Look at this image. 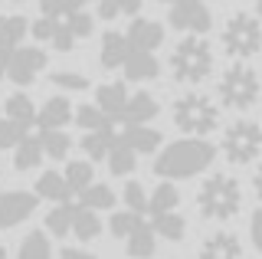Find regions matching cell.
Segmentation results:
<instances>
[{"mask_svg":"<svg viewBox=\"0 0 262 259\" xmlns=\"http://www.w3.org/2000/svg\"><path fill=\"white\" fill-rule=\"evenodd\" d=\"M92 30L89 0H39V17L30 23L33 39L49 43L56 53H72V46L92 36Z\"/></svg>","mask_w":262,"mask_h":259,"instance_id":"1","label":"cell"},{"mask_svg":"<svg viewBox=\"0 0 262 259\" xmlns=\"http://www.w3.org/2000/svg\"><path fill=\"white\" fill-rule=\"evenodd\" d=\"M216 158V148L207 138L187 135L180 141H170L167 148L154 158V174L164 181H184V177H196L203 174Z\"/></svg>","mask_w":262,"mask_h":259,"instance_id":"2","label":"cell"},{"mask_svg":"<svg viewBox=\"0 0 262 259\" xmlns=\"http://www.w3.org/2000/svg\"><path fill=\"white\" fill-rule=\"evenodd\" d=\"M196 207L203 220H233L243 207L239 181L229 174H210L196 190Z\"/></svg>","mask_w":262,"mask_h":259,"instance_id":"3","label":"cell"},{"mask_svg":"<svg viewBox=\"0 0 262 259\" xmlns=\"http://www.w3.org/2000/svg\"><path fill=\"white\" fill-rule=\"evenodd\" d=\"M170 72H174L177 82L196 85L213 72V50L203 36L187 33L180 43L170 50Z\"/></svg>","mask_w":262,"mask_h":259,"instance_id":"4","label":"cell"},{"mask_svg":"<svg viewBox=\"0 0 262 259\" xmlns=\"http://www.w3.org/2000/svg\"><path fill=\"white\" fill-rule=\"evenodd\" d=\"M259 92H262V82H259V72L246 62H233L216 82V95H220V105L223 109H233V112H246L259 102Z\"/></svg>","mask_w":262,"mask_h":259,"instance_id":"5","label":"cell"},{"mask_svg":"<svg viewBox=\"0 0 262 259\" xmlns=\"http://www.w3.org/2000/svg\"><path fill=\"white\" fill-rule=\"evenodd\" d=\"M174 125L187 135H196V138H207L213 128L220 125V109L210 95H200V92H187L174 102Z\"/></svg>","mask_w":262,"mask_h":259,"instance_id":"6","label":"cell"},{"mask_svg":"<svg viewBox=\"0 0 262 259\" xmlns=\"http://www.w3.org/2000/svg\"><path fill=\"white\" fill-rule=\"evenodd\" d=\"M223 53L229 59H249L262 50V27L252 13H233L220 33Z\"/></svg>","mask_w":262,"mask_h":259,"instance_id":"7","label":"cell"},{"mask_svg":"<svg viewBox=\"0 0 262 259\" xmlns=\"http://www.w3.org/2000/svg\"><path fill=\"white\" fill-rule=\"evenodd\" d=\"M220 148H223L229 164H252V161L259 158V151H262V128L256 121H246V118L233 121V125L223 132Z\"/></svg>","mask_w":262,"mask_h":259,"instance_id":"8","label":"cell"},{"mask_svg":"<svg viewBox=\"0 0 262 259\" xmlns=\"http://www.w3.org/2000/svg\"><path fill=\"white\" fill-rule=\"evenodd\" d=\"M46 62H49V56L46 50H39V46H16V50L7 53V79L10 82H16L20 89H27L36 82V76L46 69Z\"/></svg>","mask_w":262,"mask_h":259,"instance_id":"9","label":"cell"},{"mask_svg":"<svg viewBox=\"0 0 262 259\" xmlns=\"http://www.w3.org/2000/svg\"><path fill=\"white\" fill-rule=\"evenodd\" d=\"M167 23L174 30H180V33L203 36V33H210L213 17H210V10H207V0H174V4H170Z\"/></svg>","mask_w":262,"mask_h":259,"instance_id":"10","label":"cell"},{"mask_svg":"<svg viewBox=\"0 0 262 259\" xmlns=\"http://www.w3.org/2000/svg\"><path fill=\"white\" fill-rule=\"evenodd\" d=\"M36 204L39 197L30 190H4L0 193V230H10V226H20L23 220H30Z\"/></svg>","mask_w":262,"mask_h":259,"instance_id":"11","label":"cell"},{"mask_svg":"<svg viewBox=\"0 0 262 259\" xmlns=\"http://www.w3.org/2000/svg\"><path fill=\"white\" fill-rule=\"evenodd\" d=\"M196 259H243V243L236 233L229 230H216L200 243V253Z\"/></svg>","mask_w":262,"mask_h":259,"instance_id":"12","label":"cell"},{"mask_svg":"<svg viewBox=\"0 0 262 259\" xmlns=\"http://www.w3.org/2000/svg\"><path fill=\"white\" fill-rule=\"evenodd\" d=\"M118 141L128 144L135 155H154L161 148V132L147 125H118Z\"/></svg>","mask_w":262,"mask_h":259,"instance_id":"13","label":"cell"},{"mask_svg":"<svg viewBox=\"0 0 262 259\" xmlns=\"http://www.w3.org/2000/svg\"><path fill=\"white\" fill-rule=\"evenodd\" d=\"M121 69H125L128 82H151V79H158L161 62H158V56L147 53V50H131L128 59L121 62Z\"/></svg>","mask_w":262,"mask_h":259,"instance_id":"14","label":"cell"},{"mask_svg":"<svg viewBox=\"0 0 262 259\" xmlns=\"http://www.w3.org/2000/svg\"><path fill=\"white\" fill-rule=\"evenodd\" d=\"M128 43L135 46V50H158V46L164 43V27L158 20H144V17H135L128 23Z\"/></svg>","mask_w":262,"mask_h":259,"instance_id":"15","label":"cell"},{"mask_svg":"<svg viewBox=\"0 0 262 259\" xmlns=\"http://www.w3.org/2000/svg\"><path fill=\"white\" fill-rule=\"evenodd\" d=\"M158 112H161V105L154 102L151 92H135V95H128L125 109H121L118 125H147V121L158 115Z\"/></svg>","mask_w":262,"mask_h":259,"instance_id":"16","label":"cell"},{"mask_svg":"<svg viewBox=\"0 0 262 259\" xmlns=\"http://www.w3.org/2000/svg\"><path fill=\"white\" fill-rule=\"evenodd\" d=\"M135 50V46L128 43L125 33H118V30H108V33L102 36V50H98V62H102L105 69H121V62L128 59V53Z\"/></svg>","mask_w":262,"mask_h":259,"instance_id":"17","label":"cell"},{"mask_svg":"<svg viewBox=\"0 0 262 259\" xmlns=\"http://www.w3.org/2000/svg\"><path fill=\"white\" fill-rule=\"evenodd\" d=\"M72 121V102L66 95H53L36 109V128H66Z\"/></svg>","mask_w":262,"mask_h":259,"instance_id":"18","label":"cell"},{"mask_svg":"<svg viewBox=\"0 0 262 259\" xmlns=\"http://www.w3.org/2000/svg\"><path fill=\"white\" fill-rule=\"evenodd\" d=\"M125 253L131 259H151L154 253H158V233L151 230V223H147V220H141L125 236Z\"/></svg>","mask_w":262,"mask_h":259,"instance_id":"19","label":"cell"},{"mask_svg":"<svg viewBox=\"0 0 262 259\" xmlns=\"http://www.w3.org/2000/svg\"><path fill=\"white\" fill-rule=\"evenodd\" d=\"M82 151H85L92 161H105L108 151L118 144V125H108V128H95V132H85L82 135Z\"/></svg>","mask_w":262,"mask_h":259,"instance_id":"20","label":"cell"},{"mask_svg":"<svg viewBox=\"0 0 262 259\" xmlns=\"http://www.w3.org/2000/svg\"><path fill=\"white\" fill-rule=\"evenodd\" d=\"M125 102H128V85L125 82H105V85L95 89V105L115 121V125H118V118H121Z\"/></svg>","mask_w":262,"mask_h":259,"instance_id":"21","label":"cell"},{"mask_svg":"<svg viewBox=\"0 0 262 259\" xmlns=\"http://www.w3.org/2000/svg\"><path fill=\"white\" fill-rule=\"evenodd\" d=\"M33 193H36L39 200H49V204H62V200H72L76 193H72V187L66 184L62 171H43L36 181V187H33Z\"/></svg>","mask_w":262,"mask_h":259,"instance_id":"22","label":"cell"},{"mask_svg":"<svg viewBox=\"0 0 262 259\" xmlns=\"http://www.w3.org/2000/svg\"><path fill=\"white\" fill-rule=\"evenodd\" d=\"M98 233H102V220H98V210L82 207L79 200L72 204V226H69V236H76L82 243H92Z\"/></svg>","mask_w":262,"mask_h":259,"instance_id":"23","label":"cell"},{"mask_svg":"<svg viewBox=\"0 0 262 259\" xmlns=\"http://www.w3.org/2000/svg\"><path fill=\"white\" fill-rule=\"evenodd\" d=\"M30 33V20L20 13H0V50H16Z\"/></svg>","mask_w":262,"mask_h":259,"instance_id":"24","label":"cell"},{"mask_svg":"<svg viewBox=\"0 0 262 259\" xmlns=\"http://www.w3.org/2000/svg\"><path fill=\"white\" fill-rule=\"evenodd\" d=\"M151 230L158 233L161 240H170V243H180L187 236V220L177 213V210H164V213H151Z\"/></svg>","mask_w":262,"mask_h":259,"instance_id":"25","label":"cell"},{"mask_svg":"<svg viewBox=\"0 0 262 259\" xmlns=\"http://www.w3.org/2000/svg\"><path fill=\"white\" fill-rule=\"evenodd\" d=\"M43 144H39V135L30 132L27 138H20V144L13 148V167L16 171H33V167H39V161H43Z\"/></svg>","mask_w":262,"mask_h":259,"instance_id":"26","label":"cell"},{"mask_svg":"<svg viewBox=\"0 0 262 259\" xmlns=\"http://www.w3.org/2000/svg\"><path fill=\"white\" fill-rule=\"evenodd\" d=\"M39 144H43V155L53 161H66L72 151V138L62 132V128H36Z\"/></svg>","mask_w":262,"mask_h":259,"instance_id":"27","label":"cell"},{"mask_svg":"<svg viewBox=\"0 0 262 259\" xmlns=\"http://www.w3.org/2000/svg\"><path fill=\"white\" fill-rule=\"evenodd\" d=\"M16 259H53V243H49V233H43V230H30L27 236L20 240Z\"/></svg>","mask_w":262,"mask_h":259,"instance_id":"28","label":"cell"},{"mask_svg":"<svg viewBox=\"0 0 262 259\" xmlns=\"http://www.w3.org/2000/svg\"><path fill=\"white\" fill-rule=\"evenodd\" d=\"M177 207H180V190L174 187V181H161L147 193V217L164 213V210H177Z\"/></svg>","mask_w":262,"mask_h":259,"instance_id":"29","label":"cell"},{"mask_svg":"<svg viewBox=\"0 0 262 259\" xmlns=\"http://www.w3.org/2000/svg\"><path fill=\"white\" fill-rule=\"evenodd\" d=\"M4 115L20 121V125H27V128H36V105H33L30 95H23V92H13L10 99L4 102Z\"/></svg>","mask_w":262,"mask_h":259,"instance_id":"30","label":"cell"},{"mask_svg":"<svg viewBox=\"0 0 262 259\" xmlns=\"http://www.w3.org/2000/svg\"><path fill=\"white\" fill-rule=\"evenodd\" d=\"M76 200L82 207H89V210H112L115 207V190L108 187V184H89V187H82L76 193Z\"/></svg>","mask_w":262,"mask_h":259,"instance_id":"31","label":"cell"},{"mask_svg":"<svg viewBox=\"0 0 262 259\" xmlns=\"http://www.w3.org/2000/svg\"><path fill=\"white\" fill-rule=\"evenodd\" d=\"M95 4V13L102 20H118V17H138L141 0H89Z\"/></svg>","mask_w":262,"mask_h":259,"instance_id":"32","label":"cell"},{"mask_svg":"<svg viewBox=\"0 0 262 259\" xmlns=\"http://www.w3.org/2000/svg\"><path fill=\"white\" fill-rule=\"evenodd\" d=\"M105 164H108V171L115 177H128V174H135V167H138V155L128 148V144H115V148L108 151V158H105Z\"/></svg>","mask_w":262,"mask_h":259,"instance_id":"33","label":"cell"},{"mask_svg":"<svg viewBox=\"0 0 262 259\" xmlns=\"http://www.w3.org/2000/svg\"><path fill=\"white\" fill-rule=\"evenodd\" d=\"M72 204L76 200H62V204H56L53 210L46 213V233L49 236H69V226H72Z\"/></svg>","mask_w":262,"mask_h":259,"instance_id":"34","label":"cell"},{"mask_svg":"<svg viewBox=\"0 0 262 259\" xmlns=\"http://www.w3.org/2000/svg\"><path fill=\"white\" fill-rule=\"evenodd\" d=\"M62 177H66V184L72 187V193H79L82 187H89V184L95 181L92 161H69V164H66V171H62Z\"/></svg>","mask_w":262,"mask_h":259,"instance_id":"35","label":"cell"},{"mask_svg":"<svg viewBox=\"0 0 262 259\" xmlns=\"http://www.w3.org/2000/svg\"><path fill=\"white\" fill-rule=\"evenodd\" d=\"M72 118H76V125L79 128H85V132H95V128H108V125H115V121L105 115L102 109L92 102V105H79L76 112H72Z\"/></svg>","mask_w":262,"mask_h":259,"instance_id":"36","label":"cell"},{"mask_svg":"<svg viewBox=\"0 0 262 259\" xmlns=\"http://www.w3.org/2000/svg\"><path fill=\"white\" fill-rule=\"evenodd\" d=\"M141 220H144V213H135V210H115V213L108 217V230H112L115 240H125Z\"/></svg>","mask_w":262,"mask_h":259,"instance_id":"37","label":"cell"},{"mask_svg":"<svg viewBox=\"0 0 262 259\" xmlns=\"http://www.w3.org/2000/svg\"><path fill=\"white\" fill-rule=\"evenodd\" d=\"M33 132V128H27V125H20V121H13V118H0V151H7V148H16L20 144V138H27V135Z\"/></svg>","mask_w":262,"mask_h":259,"instance_id":"38","label":"cell"},{"mask_svg":"<svg viewBox=\"0 0 262 259\" xmlns=\"http://www.w3.org/2000/svg\"><path fill=\"white\" fill-rule=\"evenodd\" d=\"M49 82H53L56 89H62V92H85L89 76H82V72H53Z\"/></svg>","mask_w":262,"mask_h":259,"instance_id":"39","label":"cell"},{"mask_svg":"<svg viewBox=\"0 0 262 259\" xmlns=\"http://www.w3.org/2000/svg\"><path fill=\"white\" fill-rule=\"evenodd\" d=\"M125 207L128 210H135V213H144L147 217V190L141 187L138 181H125Z\"/></svg>","mask_w":262,"mask_h":259,"instance_id":"40","label":"cell"},{"mask_svg":"<svg viewBox=\"0 0 262 259\" xmlns=\"http://www.w3.org/2000/svg\"><path fill=\"white\" fill-rule=\"evenodd\" d=\"M249 236H252V246L262 253V207H256L249 217Z\"/></svg>","mask_w":262,"mask_h":259,"instance_id":"41","label":"cell"},{"mask_svg":"<svg viewBox=\"0 0 262 259\" xmlns=\"http://www.w3.org/2000/svg\"><path fill=\"white\" fill-rule=\"evenodd\" d=\"M59 259H98V256L85 253V249H79V246H66L62 253H59Z\"/></svg>","mask_w":262,"mask_h":259,"instance_id":"42","label":"cell"},{"mask_svg":"<svg viewBox=\"0 0 262 259\" xmlns=\"http://www.w3.org/2000/svg\"><path fill=\"white\" fill-rule=\"evenodd\" d=\"M252 190H256V197L262 200V161H259V167H256V174H252Z\"/></svg>","mask_w":262,"mask_h":259,"instance_id":"43","label":"cell"},{"mask_svg":"<svg viewBox=\"0 0 262 259\" xmlns=\"http://www.w3.org/2000/svg\"><path fill=\"white\" fill-rule=\"evenodd\" d=\"M7 79V50H0V82Z\"/></svg>","mask_w":262,"mask_h":259,"instance_id":"44","label":"cell"},{"mask_svg":"<svg viewBox=\"0 0 262 259\" xmlns=\"http://www.w3.org/2000/svg\"><path fill=\"white\" fill-rule=\"evenodd\" d=\"M0 259H7V246H4V243H0Z\"/></svg>","mask_w":262,"mask_h":259,"instance_id":"45","label":"cell"},{"mask_svg":"<svg viewBox=\"0 0 262 259\" xmlns=\"http://www.w3.org/2000/svg\"><path fill=\"white\" fill-rule=\"evenodd\" d=\"M256 10H259V17H262V0H256Z\"/></svg>","mask_w":262,"mask_h":259,"instance_id":"46","label":"cell"},{"mask_svg":"<svg viewBox=\"0 0 262 259\" xmlns=\"http://www.w3.org/2000/svg\"><path fill=\"white\" fill-rule=\"evenodd\" d=\"M158 4H174V0H158Z\"/></svg>","mask_w":262,"mask_h":259,"instance_id":"47","label":"cell"},{"mask_svg":"<svg viewBox=\"0 0 262 259\" xmlns=\"http://www.w3.org/2000/svg\"><path fill=\"white\" fill-rule=\"evenodd\" d=\"M16 4H23V0H16Z\"/></svg>","mask_w":262,"mask_h":259,"instance_id":"48","label":"cell"}]
</instances>
